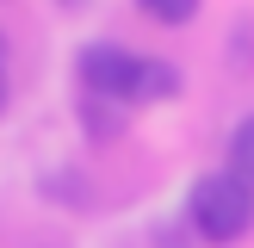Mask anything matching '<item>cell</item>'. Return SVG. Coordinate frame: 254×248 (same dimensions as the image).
Returning a JSON list of instances; mask_svg holds the SVG:
<instances>
[{
    "label": "cell",
    "instance_id": "cell-3",
    "mask_svg": "<svg viewBox=\"0 0 254 248\" xmlns=\"http://www.w3.org/2000/svg\"><path fill=\"white\" fill-rule=\"evenodd\" d=\"M223 174H236L242 186H254V112H248V118H236L230 143H223Z\"/></svg>",
    "mask_w": 254,
    "mask_h": 248
},
{
    "label": "cell",
    "instance_id": "cell-1",
    "mask_svg": "<svg viewBox=\"0 0 254 248\" xmlns=\"http://www.w3.org/2000/svg\"><path fill=\"white\" fill-rule=\"evenodd\" d=\"M186 223L198 230V242L230 248L254 230V186H242L236 174H198L186 192Z\"/></svg>",
    "mask_w": 254,
    "mask_h": 248
},
{
    "label": "cell",
    "instance_id": "cell-5",
    "mask_svg": "<svg viewBox=\"0 0 254 248\" xmlns=\"http://www.w3.org/2000/svg\"><path fill=\"white\" fill-rule=\"evenodd\" d=\"M6 93L12 87H6V37H0V112H6Z\"/></svg>",
    "mask_w": 254,
    "mask_h": 248
},
{
    "label": "cell",
    "instance_id": "cell-2",
    "mask_svg": "<svg viewBox=\"0 0 254 248\" xmlns=\"http://www.w3.org/2000/svg\"><path fill=\"white\" fill-rule=\"evenodd\" d=\"M136 68L143 56L124 44H87L74 56V74H81V99H106V106H136Z\"/></svg>",
    "mask_w": 254,
    "mask_h": 248
},
{
    "label": "cell",
    "instance_id": "cell-4",
    "mask_svg": "<svg viewBox=\"0 0 254 248\" xmlns=\"http://www.w3.org/2000/svg\"><path fill=\"white\" fill-rule=\"evenodd\" d=\"M136 6H143L149 19H161V25H186V19H198V0H136Z\"/></svg>",
    "mask_w": 254,
    "mask_h": 248
}]
</instances>
